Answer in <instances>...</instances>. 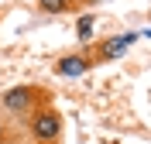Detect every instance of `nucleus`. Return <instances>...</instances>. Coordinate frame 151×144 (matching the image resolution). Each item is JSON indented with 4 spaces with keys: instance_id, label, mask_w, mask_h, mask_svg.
<instances>
[{
    "instance_id": "f257e3e1",
    "label": "nucleus",
    "mask_w": 151,
    "mask_h": 144,
    "mask_svg": "<svg viewBox=\"0 0 151 144\" xmlns=\"http://www.w3.org/2000/svg\"><path fill=\"white\" fill-rule=\"evenodd\" d=\"M48 100H52V93H48L45 86H38V82H21V86H10V89L0 93V113L24 120L31 110H38V106L48 103Z\"/></svg>"
},
{
    "instance_id": "f03ea898",
    "label": "nucleus",
    "mask_w": 151,
    "mask_h": 144,
    "mask_svg": "<svg viewBox=\"0 0 151 144\" xmlns=\"http://www.w3.org/2000/svg\"><path fill=\"white\" fill-rule=\"evenodd\" d=\"M24 120H28V137L31 141H41V144H58L62 141V127L65 124H62V113L52 103H41Z\"/></svg>"
},
{
    "instance_id": "7ed1b4c3",
    "label": "nucleus",
    "mask_w": 151,
    "mask_h": 144,
    "mask_svg": "<svg viewBox=\"0 0 151 144\" xmlns=\"http://www.w3.org/2000/svg\"><path fill=\"white\" fill-rule=\"evenodd\" d=\"M134 41H141V31H117V34H106V38L93 41L86 48L93 55V65H110V62H117V58H124L131 52Z\"/></svg>"
},
{
    "instance_id": "20e7f679",
    "label": "nucleus",
    "mask_w": 151,
    "mask_h": 144,
    "mask_svg": "<svg viewBox=\"0 0 151 144\" xmlns=\"http://www.w3.org/2000/svg\"><path fill=\"white\" fill-rule=\"evenodd\" d=\"M93 55H89V48H76V52H65V55H58L52 62V72L58 79H79L86 72H93Z\"/></svg>"
},
{
    "instance_id": "39448f33",
    "label": "nucleus",
    "mask_w": 151,
    "mask_h": 144,
    "mask_svg": "<svg viewBox=\"0 0 151 144\" xmlns=\"http://www.w3.org/2000/svg\"><path fill=\"white\" fill-rule=\"evenodd\" d=\"M93 31H96V14L93 10H83L79 21H76V41H79V48L93 45Z\"/></svg>"
},
{
    "instance_id": "423d86ee",
    "label": "nucleus",
    "mask_w": 151,
    "mask_h": 144,
    "mask_svg": "<svg viewBox=\"0 0 151 144\" xmlns=\"http://www.w3.org/2000/svg\"><path fill=\"white\" fill-rule=\"evenodd\" d=\"M38 14H45V17H62V14H72L79 4L76 0H35Z\"/></svg>"
},
{
    "instance_id": "0eeeda50",
    "label": "nucleus",
    "mask_w": 151,
    "mask_h": 144,
    "mask_svg": "<svg viewBox=\"0 0 151 144\" xmlns=\"http://www.w3.org/2000/svg\"><path fill=\"white\" fill-rule=\"evenodd\" d=\"M7 137H10V127L4 120V113H0V144H7Z\"/></svg>"
},
{
    "instance_id": "6e6552de",
    "label": "nucleus",
    "mask_w": 151,
    "mask_h": 144,
    "mask_svg": "<svg viewBox=\"0 0 151 144\" xmlns=\"http://www.w3.org/2000/svg\"><path fill=\"white\" fill-rule=\"evenodd\" d=\"M76 4H83V7H96L100 0H76Z\"/></svg>"
},
{
    "instance_id": "1a4fd4ad",
    "label": "nucleus",
    "mask_w": 151,
    "mask_h": 144,
    "mask_svg": "<svg viewBox=\"0 0 151 144\" xmlns=\"http://www.w3.org/2000/svg\"><path fill=\"white\" fill-rule=\"evenodd\" d=\"M21 144H41V141H31V137H28V141H21Z\"/></svg>"
},
{
    "instance_id": "9d476101",
    "label": "nucleus",
    "mask_w": 151,
    "mask_h": 144,
    "mask_svg": "<svg viewBox=\"0 0 151 144\" xmlns=\"http://www.w3.org/2000/svg\"><path fill=\"white\" fill-rule=\"evenodd\" d=\"M0 17H4V10H0Z\"/></svg>"
}]
</instances>
